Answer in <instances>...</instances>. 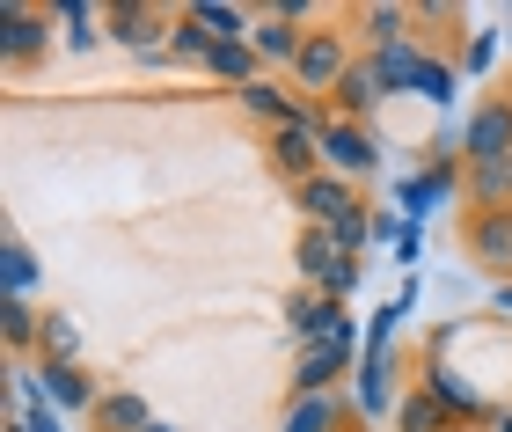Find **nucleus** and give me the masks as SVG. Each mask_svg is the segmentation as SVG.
<instances>
[{"instance_id": "1", "label": "nucleus", "mask_w": 512, "mask_h": 432, "mask_svg": "<svg viewBox=\"0 0 512 432\" xmlns=\"http://www.w3.org/2000/svg\"><path fill=\"white\" fill-rule=\"evenodd\" d=\"M352 44H344V30H308V44H300L293 59V88H308V96H337V81L352 74Z\"/></svg>"}, {"instance_id": "2", "label": "nucleus", "mask_w": 512, "mask_h": 432, "mask_svg": "<svg viewBox=\"0 0 512 432\" xmlns=\"http://www.w3.org/2000/svg\"><path fill=\"white\" fill-rule=\"evenodd\" d=\"M461 162H512V96H483L461 118Z\"/></svg>"}, {"instance_id": "3", "label": "nucleus", "mask_w": 512, "mask_h": 432, "mask_svg": "<svg viewBox=\"0 0 512 432\" xmlns=\"http://www.w3.org/2000/svg\"><path fill=\"white\" fill-rule=\"evenodd\" d=\"M425 389H432V403L447 411V425H498V411L483 403L469 381H461L454 367H447V337L432 345V359H425Z\"/></svg>"}, {"instance_id": "4", "label": "nucleus", "mask_w": 512, "mask_h": 432, "mask_svg": "<svg viewBox=\"0 0 512 432\" xmlns=\"http://www.w3.org/2000/svg\"><path fill=\"white\" fill-rule=\"evenodd\" d=\"M352 359H366L359 352V330H344V337H330V345H308L293 359V396H330L344 374H352Z\"/></svg>"}, {"instance_id": "5", "label": "nucleus", "mask_w": 512, "mask_h": 432, "mask_svg": "<svg viewBox=\"0 0 512 432\" xmlns=\"http://www.w3.org/2000/svg\"><path fill=\"white\" fill-rule=\"evenodd\" d=\"M103 30H110V44H125V52H154L161 59V44L176 37V15L169 8H139V0H110Z\"/></svg>"}, {"instance_id": "6", "label": "nucleus", "mask_w": 512, "mask_h": 432, "mask_svg": "<svg viewBox=\"0 0 512 432\" xmlns=\"http://www.w3.org/2000/svg\"><path fill=\"white\" fill-rule=\"evenodd\" d=\"M322 169L344 176V184H352V176H374V169H381L374 132L352 125V118H330V125H322Z\"/></svg>"}, {"instance_id": "7", "label": "nucleus", "mask_w": 512, "mask_h": 432, "mask_svg": "<svg viewBox=\"0 0 512 432\" xmlns=\"http://www.w3.org/2000/svg\"><path fill=\"white\" fill-rule=\"evenodd\" d=\"M344 330H352V308H344V301H322L315 286L286 301V337H293L300 352H308V345H330V337H344Z\"/></svg>"}, {"instance_id": "8", "label": "nucleus", "mask_w": 512, "mask_h": 432, "mask_svg": "<svg viewBox=\"0 0 512 432\" xmlns=\"http://www.w3.org/2000/svg\"><path fill=\"white\" fill-rule=\"evenodd\" d=\"M52 8H22V0H8L0 8V52H8V66H30L44 44H52Z\"/></svg>"}, {"instance_id": "9", "label": "nucleus", "mask_w": 512, "mask_h": 432, "mask_svg": "<svg viewBox=\"0 0 512 432\" xmlns=\"http://www.w3.org/2000/svg\"><path fill=\"white\" fill-rule=\"evenodd\" d=\"M469 257L505 286L512 279V206H491V213H469Z\"/></svg>"}, {"instance_id": "10", "label": "nucleus", "mask_w": 512, "mask_h": 432, "mask_svg": "<svg viewBox=\"0 0 512 432\" xmlns=\"http://www.w3.org/2000/svg\"><path fill=\"white\" fill-rule=\"evenodd\" d=\"M293 198H300V213H308V227H330V235H337V227L359 213V191L344 184V176H330V169H322V176H308V184H300Z\"/></svg>"}, {"instance_id": "11", "label": "nucleus", "mask_w": 512, "mask_h": 432, "mask_svg": "<svg viewBox=\"0 0 512 432\" xmlns=\"http://www.w3.org/2000/svg\"><path fill=\"white\" fill-rule=\"evenodd\" d=\"M37 396L52 403V411H96L103 403V389L81 374V359H44L37 367Z\"/></svg>"}, {"instance_id": "12", "label": "nucleus", "mask_w": 512, "mask_h": 432, "mask_svg": "<svg viewBox=\"0 0 512 432\" xmlns=\"http://www.w3.org/2000/svg\"><path fill=\"white\" fill-rule=\"evenodd\" d=\"M271 169L286 176V184L300 191L308 176H322V132H300V125H278L271 132Z\"/></svg>"}, {"instance_id": "13", "label": "nucleus", "mask_w": 512, "mask_h": 432, "mask_svg": "<svg viewBox=\"0 0 512 432\" xmlns=\"http://www.w3.org/2000/svg\"><path fill=\"white\" fill-rule=\"evenodd\" d=\"M300 44H308V30H300V22H286V15H256V30H249V52L264 59V66H286L293 74V59H300Z\"/></svg>"}, {"instance_id": "14", "label": "nucleus", "mask_w": 512, "mask_h": 432, "mask_svg": "<svg viewBox=\"0 0 512 432\" xmlns=\"http://www.w3.org/2000/svg\"><path fill=\"white\" fill-rule=\"evenodd\" d=\"M388 96V81L374 74V59H352V74L337 81V118H352V125H366V110H374Z\"/></svg>"}, {"instance_id": "15", "label": "nucleus", "mask_w": 512, "mask_h": 432, "mask_svg": "<svg viewBox=\"0 0 512 432\" xmlns=\"http://www.w3.org/2000/svg\"><path fill=\"white\" fill-rule=\"evenodd\" d=\"M88 418H96V432H147L154 425V411H147V396H139V389H103V403Z\"/></svg>"}, {"instance_id": "16", "label": "nucleus", "mask_w": 512, "mask_h": 432, "mask_svg": "<svg viewBox=\"0 0 512 432\" xmlns=\"http://www.w3.org/2000/svg\"><path fill=\"white\" fill-rule=\"evenodd\" d=\"M235 103L249 110V118H264L271 132H278V125H293V118H300V96H293V88H278L271 74H264V81H249V88H242V96H235Z\"/></svg>"}, {"instance_id": "17", "label": "nucleus", "mask_w": 512, "mask_h": 432, "mask_svg": "<svg viewBox=\"0 0 512 432\" xmlns=\"http://www.w3.org/2000/svg\"><path fill=\"white\" fill-rule=\"evenodd\" d=\"M395 403H403V396H395V352H366L359 359V411H395Z\"/></svg>"}, {"instance_id": "18", "label": "nucleus", "mask_w": 512, "mask_h": 432, "mask_svg": "<svg viewBox=\"0 0 512 432\" xmlns=\"http://www.w3.org/2000/svg\"><path fill=\"white\" fill-rule=\"evenodd\" d=\"M344 425H352V418H344L337 396H293L286 418H278V432H344Z\"/></svg>"}, {"instance_id": "19", "label": "nucleus", "mask_w": 512, "mask_h": 432, "mask_svg": "<svg viewBox=\"0 0 512 432\" xmlns=\"http://www.w3.org/2000/svg\"><path fill=\"white\" fill-rule=\"evenodd\" d=\"M337 257H344V249H337L330 227H300V242H293V271H300L308 286H322V271H330Z\"/></svg>"}, {"instance_id": "20", "label": "nucleus", "mask_w": 512, "mask_h": 432, "mask_svg": "<svg viewBox=\"0 0 512 432\" xmlns=\"http://www.w3.org/2000/svg\"><path fill=\"white\" fill-rule=\"evenodd\" d=\"M403 88H417V96H432V103H454V66H447V59H432L425 44H417L410 66H403Z\"/></svg>"}, {"instance_id": "21", "label": "nucleus", "mask_w": 512, "mask_h": 432, "mask_svg": "<svg viewBox=\"0 0 512 432\" xmlns=\"http://www.w3.org/2000/svg\"><path fill=\"white\" fill-rule=\"evenodd\" d=\"M0 337H8L15 352H30V345H44V315L30 308V293H8V301H0Z\"/></svg>"}, {"instance_id": "22", "label": "nucleus", "mask_w": 512, "mask_h": 432, "mask_svg": "<svg viewBox=\"0 0 512 432\" xmlns=\"http://www.w3.org/2000/svg\"><path fill=\"white\" fill-rule=\"evenodd\" d=\"M191 15H198L220 44H242V37L256 30V15H249V8H235V0H191Z\"/></svg>"}, {"instance_id": "23", "label": "nucleus", "mask_w": 512, "mask_h": 432, "mask_svg": "<svg viewBox=\"0 0 512 432\" xmlns=\"http://www.w3.org/2000/svg\"><path fill=\"white\" fill-rule=\"evenodd\" d=\"M395 432H447V411L432 403L425 381H417V389H403V403H395Z\"/></svg>"}, {"instance_id": "24", "label": "nucleus", "mask_w": 512, "mask_h": 432, "mask_svg": "<svg viewBox=\"0 0 512 432\" xmlns=\"http://www.w3.org/2000/svg\"><path fill=\"white\" fill-rule=\"evenodd\" d=\"M469 198H476V213L512 206V162H476L469 169Z\"/></svg>"}, {"instance_id": "25", "label": "nucleus", "mask_w": 512, "mask_h": 432, "mask_svg": "<svg viewBox=\"0 0 512 432\" xmlns=\"http://www.w3.org/2000/svg\"><path fill=\"white\" fill-rule=\"evenodd\" d=\"M447 191H454V169L439 162V169H425V176H410V184H403V213H410V220H425Z\"/></svg>"}, {"instance_id": "26", "label": "nucleus", "mask_w": 512, "mask_h": 432, "mask_svg": "<svg viewBox=\"0 0 512 432\" xmlns=\"http://www.w3.org/2000/svg\"><path fill=\"white\" fill-rule=\"evenodd\" d=\"M213 44H220V37H213V30H205V22H198L191 8H183V15H176V37H169V59H191V66H205V59H213Z\"/></svg>"}, {"instance_id": "27", "label": "nucleus", "mask_w": 512, "mask_h": 432, "mask_svg": "<svg viewBox=\"0 0 512 432\" xmlns=\"http://www.w3.org/2000/svg\"><path fill=\"white\" fill-rule=\"evenodd\" d=\"M52 15L66 22V44H81V52L103 37V8H88V0H52Z\"/></svg>"}, {"instance_id": "28", "label": "nucleus", "mask_w": 512, "mask_h": 432, "mask_svg": "<svg viewBox=\"0 0 512 432\" xmlns=\"http://www.w3.org/2000/svg\"><path fill=\"white\" fill-rule=\"evenodd\" d=\"M0 279H8V293H30V279H37V257H30V242H22V235H8V242H0Z\"/></svg>"}, {"instance_id": "29", "label": "nucleus", "mask_w": 512, "mask_h": 432, "mask_svg": "<svg viewBox=\"0 0 512 432\" xmlns=\"http://www.w3.org/2000/svg\"><path fill=\"white\" fill-rule=\"evenodd\" d=\"M366 37H374V52L381 44H410V15L403 8H366Z\"/></svg>"}, {"instance_id": "30", "label": "nucleus", "mask_w": 512, "mask_h": 432, "mask_svg": "<svg viewBox=\"0 0 512 432\" xmlns=\"http://www.w3.org/2000/svg\"><path fill=\"white\" fill-rule=\"evenodd\" d=\"M322 301H352V293H359V257H337L330 271H322Z\"/></svg>"}, {"instance_id": "31", "label": "nucleus", "mask_w": 512, "mask_h": 432, "mask_svg": "<svg viewBox=\"0 0 512 432\" xmlns=\"http://www.w3.org/2000/svg\"><path fill=\"white\" fill-rule=\"evenodd\" d=\"M44 359H74L81 352V330L66 323V315H44V345H37Z\"/></svg>"}, {"instance_id": "32", "label": "nucleus", "mask_w": 512, "mask_h": 432, "mask_svg": "<svg viewBox=\"0 0 512 432\" xmlns=\"http://www.w3.org/2000/svg\"><path fill=\"white\" fill-rule=\"evenodd\" d=\"M8 432H59V418L52 411H22V418H8Z\"/></svg>"}, {"instance_id": "33", "label": "nucleus", "mask_w": 512, "mask_h": 432, "mask_svg": "<svg viewBox=\"0 0 512 432\" xmlns=\"http://www.w3.org/2000/svg\"><path fill=\"white\" fill-rule=\"evenodd\" d=\"M491 59H498V37H491V30H483V37L469 44V74H483V66H491Z\"/></svg>"}, {"instance_id": "34", "label": "nucleus", "mask_w": 512, "mask_h": 432, "mask_svg": "<svg viewBox=\"0 0 512 432\" xmlns=\"http://www.w3.org/2000/svg\"><path fill=\"white\" fill-rule=\"evenodd\" d=\"M395 257L417 264V220H403V235H395Z\"/></svg>"}, {"instance_id": "35", "label": "nucleus", "mask_w": 512, "mask_h": 432, "mask_svg": "<svg viewBox=\"0 0 512 432\" xmlns=\"http://www.w3.org/2000/svg\"><path fill=\"white\" fill-rule=\"evenodd\" d=\"M491 432H512V411H498V425H491Z\"/></svg>"}, {"instance_id": "36", "label": "nucleus", "mask_w": 512, "mask_h": 432, "mask_svg": "<svg viewBox=\"0 0 512 432\" xmlns=\"http://www.w3.org/2000/svg\"><path fill=\"white\" fill-rule=\"evenodd\" d=\"M147 432H176V425H169V418H154V425H147Z\"/></svg>"}]
</instances>
